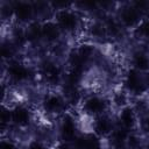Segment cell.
<instances>
[{
    "label": "cell",
    "mask_w": 149,
    "mask_h": 149,
    "mask_svg": "<svg viewBox=\"0 0 149 149\" xmlns=\"http://www.w3.org/2000/svg\"><path fill=\"white\" fill-rule=\"evenodd\" d=\"M126 86L130 92L139 94V93H142L144 91L146 80L140 76L139 71L134 69V70L128 71L127 76H126Z\"/></svg>",
    "instance_id": "6da1fadb"
},
{
    "label": "cell",
    "mask_w": 149,
    "mask_h": 149,
    "mask_svg": "<svg viewBox=\"0 0 149 149\" xmlns=\"http://www.w3.org/2000/svg\"><path fill=\"white\" fill-rule=\"evenodd\" d=\"M57 23H58V27H61L64 30H72L76 27L77 19H76V15L72 14L71 12L62 10L57 15Z\"/></svg>",
    "instance_id": "7a4b0ae2"
},
{
    "label": "cell",
    "mask_w": 149,
    "mask_h": 149,
    "mask_svg": "<svg viewBox=\"0 0 149 149\" xmlns=\"http://www.w3.org/2000/svg\"><path fill=\"white\" fill-rule=\"evenodd\" d=\"M76 149H101V146L98 137L90 134L76 140Z\"/></svg>",
    "instance_id": "3957f363"
},
{
    "label": "cell",
    "mask_w": 149,
    "mask_h": 149,
    "mask_svg": "<svg viewBox=\"0 0 149 149\" xmlns=\"http://www.w3.org/2000/svg\"><path fill=\"white\" fill-rule=\"evenodd\" d=\"M106 107L105 101L99 97H91L86 100L84 108L90 114H99L101 113Z\"/></svg>",
    "instance_id": "277c9868"
},
{
    "label": "cell",
    "mask_w": 149,
    "mask_h": 149,
    "mask_svg": "<svg viewBox=\"0 0 149 149\" xmlns=\"http://www.w3.org/2000/svg\"><path fill=\"white\" fill-rule=\"evenodd\" d=\"M8 73L14 80H17V81L24 80V79H27L29 77V70L24 65H22L20 63L10 64L9 68H8Z\"/></svg>",
    "instance_id": "5b68a950"
},
{
    "label": "cell",
    "mask_w": 149,
    "mask_h": 149,
    "mask_svg": "<svg viewBox=\"0 0 149 149\" xmlns=\"http://www.w3.org/2000/svg\"><path fill=\"white\" fill-rule=\"evenodd\" d=\"M10 119L19 126H26L28 125L29 122V112L27 108L22 107V106H19V107H15L12 113H10Z\"/></svg>",
    "instance_id": "8992f818"
},
{
    "label": "cell",
    "mask_w": 149,
    "mask_h": 149,
    "mask_svg": "<svg viewBox=\"0 0 149 149\" xmlns=\"http://www.w3.org/2000/svg\"><path fill=\"white\" fill-rule=\"evenodd\" d=\"M76 133V126L70 118H65L63 120L62 127H61V134L64 140H73Z\"/></svg>",
    "instance_id": "52a82bcc"
},
{
    "label": "cell",
    "mask_w": 149,
    "mask_h": 149,
    "mask_svg": "<svg viewBox=\"0 0 149 149\" xmlns=\"http://www.w3.org/2000/svg\"><path fill=\"white\" fill-rule=\"evenodd\" d=\"M121 19L123 21V23L128 27L130 26H134L139 22V19H140V13L137 9L135 8H127L122 12L121 14Z\"/></svg>",
    "instance_id": "ba28073f"
},
{
    "label": "cell",
    "mask_w": 149,
    "mask_h": 149,
    "mask_svg": "<svg viewBox=\"0 0 149 149\" xmlns=\"http://www.w3.org/2000/svg\"><path fill=\"white\" fill-rule=\"evenodd\" d=\"M31 10L33 9H31L30 5L27 2H17L14 8L16 17L21 21H27L31 16Z\"/></svg>",
    "instance_id": "9c48e42d"
},
{
    "label": "cell",
    "mask_w": 149,
    "mask_h": 149,
    "mask_svg": "<svg viewBox=\"0 0 149 149\" xmlns=\"http://www.w3.org/2000/svg\"><path fill=\"white\" fill-rule=\"evenodd\" d=\"M42 73L48 81H57L59 77L58 68L52 63H47L42 68Z\"/></svg>",
    "instance_id": "30bf717a"
},
{
    "label": "cell",
    "mask_w": 149,
    "mask_h": 149,
    "mask_svg": "<svg viewBox=\"0 0 149 149\" xmlns=\"http://www.w3.org/2000/svg\"><path fill=\"white\" fill-rule=\"evenodd\" d=\"M42 37H44L49 42L56 41L58 37L57 26L54 23H45L44 26H42Z\"/></svg>",
    "instance_id": "8fae6325"
},
{
    "label": "cell",
    "mask_w": 149,
    "mask_h": 149,
    "mask_svg": "<svg viewBox=\"0 0 149 149\" xmlns=\"http://www.w3.org/2000/svg\"><path fill=\"white\" fill-rule=\"evenodd\" d=\"M63 106V102L57 95H49L44 101V107L49 112H58Z\"/></svg>",
    "instance_id": "7c38bea8"
},
{
    "label": "cell",
    "mask_w": 149,
    "mask_h": 149,
    "mask_svg": "<svg viewBox=\"0 0 149 149\" xmlns=\"http://www.w3.org/2000/svg\"><path fill=\"white\" fill-rule=\"evenodd\" d=\"M120 121L123 126V128L129 129L134 126L135 123V118H134V113L130 108H125L122 109L121 114H120Z\"/></svg>",
    "instance_id": "4fadbf2b"
},
{
    "label": "cell",
    "mask_w": 149,
    "mask_h": 149,
    "mask_svg": "<svg viewBox=\"0 0 149 149\" xmlns=\"http://www.w3.org/2000/svg\"><path fill=\"white\" fill-rule=\"evenodd\" d=\"M94 127H95L97 133L102 134V135H105V134H107V133H109L112 130V123H111V121L107 118H104V116L97 120Z\"/></svg>",
    "instance_id": "5bb4252c"
},
{
    "label": "cell",
    "mask_w": 149,
    "mask_h": 149,
    "mask_svg": "<svg viewBox=\"0 0 149 149\" xmlns=\"http://www.w3.org/2000/svg\"><path fill=\"white\" fill-rule=\"evenodd\" d=\"M133 63L135 65V70H147L149 68V59L142 52H139V54L134 55Z\"/></svg>",
    "instance_id": "9a60e30c"
},
{
    "label": "cell",
    "mask_w": 149,
    "mask_h": 149,
    "mask_svg": "<svg viewBox=\"0 0 149 149\" xmlns=\"http://www.w3.org/2000/svg\"><path fill=\"white\" fill-rule=\"evenodd\" d=\"M41 36H42V27H37L36 24L30 26L26 33V37L29 41H36Z\"/></svg>",
    "instance_id": "2e32d148"
},
{
    "label": "cell",
    "mask_w": 149,
    "mask_h": 149,
    "mask_svg": "<svg viewBox=\"0 0 149 149\" xmlns=\"http://www.w3.org/2000/svg\"><path fill=\"white\" fill-rule=\"evenodd\" d=\"M127 139V134L123 129H118L113 133V142L115 146H122Z\"/></svg>",
    "instance_id": "e0dca14e"
},
{
    "label": "cell",
    "mask_w": 149,
    "mask_h": 149,
    "mask_svg": "<svg viewBox=\"0 0 149 149\" xmlns=\"http://www.w3.org/2000/svg\"><path fill=\"white\" fill-rule=\"evenodd\" d=\"M137 33L144 37V38H149V21H146L143 23L140 24L139 29H137Z\"/></svg>",
    "instance_id": "ac0fdd59"
},
{
    "label": "cell",
    "mask_w": 149,
    "mask_h": 149,
    "mask_svg": "<svg viewBox=\"0 0 149 149\" xmlns=\"http://www.w3.org/2000/svg\"><path fill=\"white\" fill-rule=\"evenodd\" d=\"M0 149H15V147L10 142H2L0 146Z\"/></svg>",
    "instance_id": "d6986e66"
},
{
    "label": "cell",
    "mask_w": 149,
    "mask_h": 149,
    "mask_svg": "<svg viewBox=\"0 0 149 149\" xmlns=\"http://www.w3.org/2000/svg\"><path fill=\"white\" fill-rule=\"evenodd\" d=\"M29 149H47V148L43 147V146L40 144V143H33V144L29 147Z\"/></svg>",
    "instance_id": "ffe728a7"
},
{
    "label": "cell",
    "mask_w": 149,
    "mask_h": 149,
    "mask_svg": "<svg viewBox=\"0 0 149 149\" xmlns=\"http://www.w3.org/2000/svg\"><path fill=\"white\" fill-rule=\"evenodd\" d=\"M58 149H72V148H69V147H66V146H61Z\"/></svg>",
    "instance_id": "44dd1931"
},
{
    "label": "cell",
    "mask_w": 149,
    "mask_h": 149,
    "mask_svg": "<svg viewBox=\"0 0 149 149\" xmlns=\"http://www.w3.org/2000/svg\"><path fill=\"white\" fill-rule=\"evenodd\" d=\"M146 84H148V85H149V73L147 74V78H146Z\"/></svg>",
    "instance_id": "7402d4cb"
},
{
    "label": "cell",
    "mask_w": 149,
    "mask_h": 149,
    "mask_svg": "<svg viewBox=\"0 0 149 149\" xmlns=\"http://www.w3.org/2000/svg\"><path fill=\"white\" fill-rule=\"evenodd\" d=\"M147 128H148V130H149V116L147 118Z\"/></svg>",
    "instance_id": "603a6c76"
}]
</instances>
